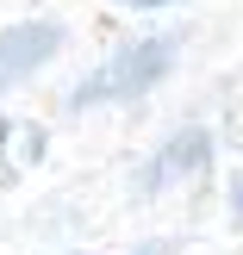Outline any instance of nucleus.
I'll return each instance as SVG.
<instances>
[{
    "mask_svg": "<svg viewBox=\"0 0 243 255\" xmlns=\"http://www.w3.org/2000/svg\"><path fill=\"white\" fill-rule=\"evenodd\" d=\"M62 50V25L50 19H25V25H6L0 31V87L25 81L31 69H44L50 56Z\"/></svg>",
    "mask_w": 243,
    "mask_h": 255,
    "instance_id": "obj_2",
    "label": "nucleus"
},
{
    "mask_svg": "<svg viewBox=\"0 0 243 255\" xmlns=\"http://www.w3.org/2000/svg\"><path fill=\"white\" fill-rule=\"evenodd\" d=\"M175 62V37H144V44H125L112 62H100L81 87L69 94V106H100V100H137L144 87H156Z\"/></svg>",
    "mask_w": 243,
    "mask_h": 255,
    "instance_id": "obj_1",
    "label": "nucleus"
},
{
    "mask_svg": "<svg viewBox=\"0 0 243 255\" xmlns=\"http://www.w3.org/2000/svg\"><path fill=\"white\" fill-rule=\"evenodd\" d=\"M206 156H212V137H206V131H181V137H175V143L156 156V168H150V187H169V181H181V174H194Z\"/></svg>",
    "mask_w": 243,
    "mask_h": 255,
    "instance_id": "obj_3",
    "label": "nucleus"
},
{
    "mask_svg": "<svg viewBox=\"0 0 243 255\" xmlns=\"http://www.w3.org/2000/svg\"><path fill=\"white\" fill-rule=\"evenodd\" d=\"M237 212H243V187H237Z\"/></svg>",
    "mask_w": 243,
    "mask_h": 255,
    "instance_id": "obj_5",
    "label": "nucleus"
},
{
    "mask_svg": "<svg viewBox=\"0 0 243 255\" xmlns=\"http://www.w3.org/2000/svg\"><path fill=\"white\" fill-rule=\"evenodd\" d=\"M125 6H162V0H125Z\"/></svg>",
    "mask_w": 243,
    "mask_h": 255,
    "instance_id": "obj_4",
    "label": "nucleus"
}]
</instances>
